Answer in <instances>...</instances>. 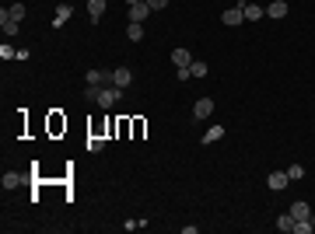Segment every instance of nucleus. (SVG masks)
Masks as SVG:
<instances>
[{
    "label": "nucleus",
    "mask_w": 315,
    "mask_h": 234,
    "mask_svg": "<svg viewBox=\"0 0 315 234\" xmlns=\"http://www.w3.org/2000/svg\"><path fill=\"white\" fill-rule=\"evenodd\" d=\"M119 95H123V88H116V84H112V88H99V98H95V101H99L102 109H116Z\"/></svg>",
    "instance_id": "nucleus-1"
},
{
    "label": "nucleus",
    "mask_w": 315,
    "mask_h": 234,
    "mask_svg": "<svg viewBox=\"0 0 315 234\" xmlns=\"http://www.w3.org/2000/svg\"><path fill=\"white\" fill-rule=\"evenodd\" d=\"M238 7H242L245 21H259L263 14H266V7H259V4H252V0H238Z\"/></svg>",
    "instance_id": "nucleus-2"
},
{
    "label": "nucleus",
    "mask_w": 315,
    "mask_h": 234,
    "mask_svg": "<svg viewBox=\"0 0 315 234\" xmlns=\"http://www.w3.org/2000/svg\"><path fill=\"white\" fill-rule=\"evenodd\" d=\"M210 116H214V98H200L196 105H193V119L203 122V119H210Z\"/></svg>",
    "instance_id": "nucleus-3"
},
{
    "label": "nucleus",
    "mask_w": 315,
    "mask_h": 234,
    "mask_svg": "<svg viewBox=\"0 0 315 234\" xmlns=\"http://www.w3.org/2000/svg\"><path fill=\"white\" fill-rule=\"evenodd\" d=\"M221 21H224V25H228V28H238V25H245V14H242V7H228V11H224V14H221Z\"/></svg>",
    "instance_id": "nucleus-4"
},
{
    "label": "nucleus",
    "mask_w": 315,
    "mask_h": 234,
    "mask_svg": "<svg viewBox=\"0 0 315 234\" xmlns=\"http://www.w3.org/2000/svg\"><path fill=\"white\" fill-rule=\"evenodd\" d=\"M112 84H116V88H130V84H133V70H130V67H116V70H112Z\"/></svg>",
    "instance_id": "nucleus-5"
},
{
    "label": "nucleus",
    "mask_w": 315,
    "mask_h": 234,
    "mask_svg": "<svg viewBox=\"0 0 315 234\" xmlns=\"http://www.w3.org/2000/svg\"><path fill=\"white\" fill-rule=\"evenodd\" d=\"M70 18H74V7H70V4H60L56 14H53V28H63Z\"/></svg>",
    "instance_id": "nucleus-6"
},
{
    "label": "nucleus",
    "mask_w": 315,
    "mask_h": 234,
    "mask_svg": "<svg viewBox=\"0 0 315 234\" xmlns=\"http://www.w3.org/2000/svg\"><path fill=\"white\" fill-rule=\"evenodd\" d=\"M172 63H175V70L179 67H189V63H193V53H189L186 46H175V49H172Z\"/></svg>",
    "instance_id": "nucleus-7"
},
{
    "label": "nucleus",
    "mask_w": 315,
    "mask_h": 234,
    "mask_svg": "<svg viewBox=\"0 0 315 234\" xmlns=\"http://www.w3.org/2000/svg\"><path fill=\"white\" fill-rule=\"evenodd\" d=\"M147 14H151V4H147V0H140V4H133V7H130V21H140V25H144V21H147Z\"/></svg>",
    "instance_id": "nucleus-8"
},
{
    "label": "nucleus",
    "mask_w": 315,
    "mask_h": 234,
    "mask_svg": "<svg viewBox=\"0 0 315 234\" xmlns=\"http://www.w3.org/2000/svg\"><path fill=\"white\" fill-rule=\"evenodd\" d=\"M287 182H291V178H287V172H273V175L266 178V185H270L273 193H280V189H287Z\"/></svg>",
    "instance_id": "nucleus-9"
},
{
    "label": "nucleus",
    "mask_w": 315,
    "mask_h": 234,
    "mask_svg": "<svg viewBox=\"0 0 315 234\" xmlns=\"http://www.w3.org/2000/svg\"><path fill=\"white\" fill-rule=\"evenodd\" d=\"M291 217H294V220H312V206H308L305 199H298L294 206H291Z\"/></svg>",
    "instance_id": "nucleus-10"
},
{
    "label": "nucleus",
    "mask_w": 315,
    "mask_h": 234,
    "mask_svg": "<svg viewBox=\"0 0 315 234\" xmlns=\"http://www.w3.org/2000/svg\"><path fill=\"white\" fill-rule=\"evenodd\" d=\"M266 18H287V0H273L270 7H266Z\"/></svg>",
    "instance_id": "nucleus-11"
},
{
    "label": "nucleus",
    "mask_w": 315,
    "mask_h": 234,
    "mask_svg": "<svg viewBox=\"0 0 315 234\" xmlns=\"http://www.w3.org/2000/svg\"><path fill=\"white\" fill-rule=\"evenodd\" d=\"M277 231H284V234H291V231H294V217H291V210L277 217Z\"/></svg>",
    "instance_id": "nucleus-12"
},
{
    "label": "nucleus",
    "mask_w": 315,
    "mask_h": 234,
    "mask_svg": "<svg viewBox=\"0 0 315 234\" xmlns=\"http://www.w3.org/2000/svg\"><path fill=\"white\" fill-rule=\"evenodd\" d=\"M88 14H91V21H102V14H105V0H88Z\"/></svg>",
    "instance_id": "nucleus-13"
},
{
    "label": "nucleus",
    "mask_w": 315,
    "mask_h": 234,
    "mask_svg": "<svg viewBox=\"0 0 315 234\" xmlns=\"http://www.w3.org/2000/svg\"><path fill=\"white\" fill-rule=\"evenodd\" d=\"M102 80H112V70H109V74H105V70H88L84 84H102Z\"/></svg>",
    "instance_id": "nucleus-14"
},
{
    "label": "nucleus",
    "mask_w": 315,
    "mask_h": 234,
    "mask_svg": "<svg viewBox=\"0 0 315 234\" xmlns=\"http://www.w3.org/2000/svg\"><path fill=\"white\" fill-rule=\"evenodd\" d=\"M4 14H7L11 21H18V25H21V18H25V4H11V7H4Z\"/></svg>",
    "instance_id": "nucleus-15"
},
{
    "label": "nucleus",
    "mask_w": 315,
    "mask_h": 234,
    "mask_svg": "<svg viewBox=\"0 0 315 234\" xmlns=\"http://www.w3.org/2000/svg\"><path fill=\"white\" fill-rule=\"evenodd\" d=\"M126 35H130V42H140L144 39V25H140V21H130V25H126Z\"/></svg>",
    "instance_id": "nucleus-16"
},
{
    "label": "nucleus",
    "mask_w": 315,
    "mask_h": 234,
    "mask_svg": "<svg viewBox=\"0 0 315 234\" xmlns=\"http://www.w3.org/2000/svg\"><path fill=\"white\" fill-rule=\"evenodd\" d=\"M221 137H224V126H210V130L203 133V143L210 147V143H217V140H221Z\"/></svg>",
    "instance_id": "nucleus-17"
},
{
    "label": "nucleus",
    "mask_w": 315,
    "mask_h": 234,
    "mask_svg": "<svg viewBox=\"0 0 315 234\" xmlns=\"http://www.w3.org/2000/svg\"><path fill=\"white\" fill-rule=\"evenodd\" d=\"M21 182H25V175H21V172H7V175H4V189H18Z\"/></svg>",
    "instance_id": "nucleus-18"
},
{
    "label": "nucleus",
    "mask_w": 315,
    "mask_h": 234,
    "mask_svg": "<svg viewBox=\"0 0 315 234\" xmlns=\"http://www.w3.org/2000/svg\"><path fill=\"white\" fill-rule=\"evenodd\" d=\"M0 28H4L7 35H18V32H21V28H18V21H11L7 14H4V11H0Z\"/></svg>",
    "instance_id": "nucleus-19"
},
{
    "label": "nucleus",
    "mask_w": 315,
    "mask_h": 234,
    "mask_svg": "<svg viewBox=\"0 0 315 234\" xmlns=\"http://www.w3.org/2000/svg\"><path fill=\"white\" fill-rule=\"evenodd\" d=\"M189 74H193V77H207V74H210V67H207L203 59H193V63H189Z\"/></svg>",
    "instance_id": "nucleus-20"
},
{
    "label": "nucleus",
    "mask_w": 315,
    "mask_h": 234,
    "mask_svg": "<svg viewBox=\"0 0 315 234\" xmlns=\"http://www.w3.org/2000/svg\"><path fill=\"white\" fill-rule=\"evenodd\" d=\"M84 147H88L91 154H99L102 147H105V140H102V137H88V140H84Z\"/></svg>",
    "instance_id": "nucleus-21"
},
{
    "label": "nucleus",
    "mask_w": 315,
    "mask_h": 234,
    "mask_svg": "<svg viewBox=\"0 0 315 234\" xmlns=\"http://www.w3.org/2000/svg\"><path fill=\"white\" fill-rule=\"evenodd\" d=\"M0 59H18V49L4 42V46H0Z\"/></svg>",
    "instance_id": "nucleus-22"
},
{
    "label": "nucleus",
    "mask_w": 315,
    "mask_h": 234,
    "mask_svg": "<svg viewBox=\"0 0 315 234\" xmlns=\"http://www.w3.org/2000/svg\"><path fill=\"white\" fill-rule=\"evenodd\" d=\"M287 178H291V182L305 178V168H301V164H291V168H287Z\"/></svg>",
    "instance_id": "nucleus-23"
},
{
    "label": "nucleus",
    "mask_w": 315,
    "mask_h": 234,
    "mask_svg": "<svg viewBox=\"0 0 315 234\" xmlns=\"http://www.w3.org/2000/svg\"><path fill=\"white\" fill-rule=\"evenodd\" d=\"M175 77H179V84H186V80H193V74H189V67H179Z\"/></svg>",
    "instance_id": "nucleus-24"
},
{
    "label": "nucleus",
    "mask_w": 315,
    "mask_h": 234,
    "mask_svg": "<svg viewBox=\"0 0 315 234\" xmlns=\"http://www.w3.org/2000/svg\"><path fill=\"white\" fill-rule=\"evenodd\" d=\"M147 4H151V11H165L168 7V0H147Z\"/></svg>",
    "instance_id": "nucleus-25"
},
{
    "label": "nucleus",
    "mask_w": 315,
    "mask_h": 234,
    "mask_svg": "<svg viewBox=\"0 0 315 234\" xmlns=\"http://www.w3.org/2000/svg\"><path fill=\"white\" fill-rule=\"evenodd\" d=\"M133 4H140V0H126V7H133Z\"/></svg>",
    "instance_id": "nucleus-26"
}]
</instances>
